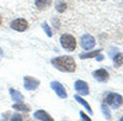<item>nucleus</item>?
<instances>
[{
    "mask_svg": "<svg viewBox=\"0 0 123 121\" xmlns=\"http://www.w3.org/2000/svg\"><path fill=\"white\" fill-rule=\"evenodd\" d=\"M50 87H52V89L58 94L59 98H63V99L67 98V92H65V89H64V87L59 82H52V83H50Z\"/></svg>",
    "mask_w": 123,
    "mask_h": 121,
    "instance_id": "obj_7",
    "label": "nucleus"
},
{
    "mask_svg": "<svg viewBox=\"0 0 123 121\" xmlns=\"http://www.w3.org/2000/svg\"><path fill=\"white\" fill-rule=\"evenodd\" d=\"M102 113L105 114V117H106L107 120H110V119H111V113H110V110H108V108H107L106 105L102 106Z\"/></svg>",
    "mask_w": 123,
    "mask_h": 121,
    "instance_id": "obj_17",
    "label": "nucleus"
},
{
    "mask_svg": "<svg viewBox=\"0 0 123 121\" xmlns=\"http://www.w3.org/2000/svg\"><path fill=\"white\" fill-rule=\"evenodd\" d=\"M49 4H50V0H36V6L41 10L48 7Z\"/></svg>",
    "mask_w": 123,
    "mask_h": 121,
    "instance_id": "obj_13",
    "label": "nucleus"
},
{
    "mask_svg": "<svg viewBox=\"0 0 123 121\" xmlns=\"http://www.w3.org/2000/svg\"><path fill=\"white\" fill-rule=\"evenodd\" d=\"M10 26H11L12 30H16V31H25V30H27L28 27V24L25 19H16L14 20V21L10 24Z\"/></svg>",
    "mask_w": 123,
    "mask_h": 121,
    "instance_id": "obj_4",
    "label": "nucleus"
},
{
    "mask_svg": "<svg viewBox=\"0 0 123 121\" xmlns=\"http://www.w3.org/2000/svg\"><path fill=\"white\" fill-rule=\"evenodd\" d=\"M80 43H81V47L84 49H92L95 46V40L90 35H84L80 40Z\"/></svg>",
    "mask_w": 123,
    "mask_h": 121,
    "instance_id": "obj_5",
    "label": "nucleus"
},
{
    "mask_svg": "<svg viewBox=\"0 0 123 121\" xmlns=\"http://www.w3.org/2000/svg\"><path fill=\"white\" fill-rule=\"evenodd\" d=\"M60 43L63 46L67 51L71 52L75 49V46H76V42H75V38L71 36V35H63L60 37Z\"/></svg>",
    "mask_w": 123,
    "mask_h": 121,
    "instance_id": "obj_2",
    "label": "nucleus"
},
{
    "mask_svg": "<svg viewBox=\"0 0 123 121\" xmlns=\"http://www.w3.org/2000/svg\"><path fill=\"white\" fill-rule=\"evenodd\" d=\"M10 95H11V98H12V100H14L15 103H22L24 96H22V94L20 93V92H17V90L10 89Z\"/></svg>",
    "mask_w": 123,
    "mask_h": 121,
    "instance_id": "obj_11",
    "label": "nucleus"
},
{
    "mask_svg": "<svg viewBox=\"0 0 123 121\" xmlns=\"http://www.w3.org/2000/svg\"><path fill=\"white\" fill-rule=\"evenodd\" d=\"M55 7H57V10H58L59 13H63L64 9H65V4H64L63 1H59V3H57Z\"/></svg>",
    "mask_w": 123,
    "mask_h": 121,
    "instance_id": "obj_18",
    "label": "nucleus"
},
{
    "mask_svg": "<svg viewBox=\"0 0 123 121\" xmlns=\"http://www.w3.org/2000/svg\"><path fill=\"white\" fill-rule=\"evenodd\" d=\"M106 103L110 104L113 109H117L122 103H123V98L119 95V94H116V93H111L107 95L106 98Z\"/></svg>",
    "mask_w": 123,
    "mask_h": 121,
    "instance_id": "obj_3",
    "label": "nucleus"
},
{
    "mask_svg": "<svg viewBox=\"0 0 123 121\" xmlns=\"http://www.w3.org/2000/svg\"><path fill=\"white\" fill-rule=\"evenodd\" d=\"M121 121H123V116H122V117H121Z\"/></svg>",
    "mask_w": 123,
    "mask_h": 121,
    "instance_id": "obj_25",
    "label": "nucleus"
},
{
    "mask_svg": "<svg viewBox=\"0 0 123 121\" xmlns=\"http://www.w3.org/2000/svg\"><path fill=\"white\" fill-rule=\"evenodd\" d=\"M96 57H97V60H102V59H104V57H102V56H100V54H97Z\"/></svg>",
    "mask_w": 123,
    "mask_h": 121,
    "instance_id": "obj_22",
    "label": "nucleus"
},
{
    "mask_svg": "<svg viewBox=\"0 0 123 121\" xmlns=\"http://www.w3.org/2000/svg\"><path fill=\"white\" fill-rule=\"evenodd\" d=\"M113 60H115V64H116L117 67L122 66V64H123V54H122V53L116 54V57L113 58Z\"/></svg>",
    "mask_w": 123,
    "mask_h": 121,
    "instance_id": "obj_16",
    "label": "nucleus"
},
{
    "mask_svg": "<svg viewBox=\"0 0 123 121\" xmlns=\"http://www.w3.org/2000/svg\"><path fill=\"white\" fill-rule=\"evenodd\" d=\"M97 54H100V51H94V52H90V53H83V54H80V58H94L96 57Z\"/></svg>",
    "mask_w": 123,
    "mask_h": 121,
    "instance_id": "obj_15",
    "label": "nucleus"
},
{
    "mask_svg": "<svg viewBox=\"0 0 123 121\" xmlns=\"http://www.w3.org/2000/svg\"><path fill=\"white\" fill-rule=\"evenodd\" d=\"M74 98H75V100H76V101H78V103H80V104H81V105H83V106H85V109L87 110V111H89L90 114L92 113V110H91V108H90V105H89V104H87V103H86V101H85V100H84L83 98H81V96H79V95H75Z\"/></svg>",
    "mask_w": 123,
    "mask_h": 121,
    "instance_id": "obj_12",
    "label": "nucleus"
},
{
    "mask_svg": "<svg viewBox=\"0 0 123 121\" xmlns=\"http://www.w3.org/2000/svg\"><path fill=\"white\" fill-rule=\"evenodd\" d=\"M94 77L98 80V82H106L108 79V73L105 69H97L94 72Z\"/></svg>",
    "mask_w": 123,
    "mask_h": 121,
    "instance_id": "obj_9",
    "label": "nucleus"
},
{
    "mask_svg": "<svg viewBox=\"0 0 123 121\" xmlns=\"http://www.w3.org/2000/svg\"><path fill=\"white\" fill-rule=\"evenodd\" d=\"M24 85L27 90H35L38 85H39V82L35 78H31V77H25L24 78Z\"/></svg>",
    "mask_w": 123,
    "mask_h": 121,
    "instance_id": "obj_6",
    "label": "nucleus"
},
{
    "mask_svg": "<svg viewBox=\"0 0 123 121\" xmlns=\"http://www.w3.org/2000/svg\"><path fill=\"white\" fill-rule=\"evenodd\" d=\"M80 116H81V119H83V120H86V121H90L91 119L89 117V116H86L84 113H80Z\"/></svg>",
    "mask_w": 123,
    "mask_h": 121,
    "instance_id": "obj_20",
    "label": "nucleus"
},
{
    "mask_svg": "<svg viewBox=\"0 0 123 121\" xmlns=\"http://www.w3.org/2000/svg\"><path fill=\"white\" fill-rule=\"evenodd\" d=\"M11 120H22V116L21 115H14L11 117Z\"/></svg>",
    "mask_w": 123,
    "mask_h": 121,
    "instance_id": "obj_21",
    "label": "nucleus"
},
{
    "mask_svg": "<svg viewBox=\"0 0 123 121\" xmlns=\"http://www.w3.org/2000/svg\"><path fill=\"white\" fill-rule=\"evenodd\" d=\"M1 21H3V20H1V16H0V25H1Z\"/></svg>",
    "mask_w": 123,
    "mask_h": 121,
    "instance_id": "obj_24",
    "label": "nucleus"
},
{
    "mask_svg": "<svg viewBox=\"0 0 123 121\" xmlns=\"http://www.w3.org/2000/svg\"><path fill=\"white\" fill-rule=\"evenodd\" d=\"M57 69L62 72H74L75 70V62L70 56H64V57H57L50 60Z\"/></svg>",
    "mask_w": 123,
    "mask_h": 121,
    "instance_id": "obj_1",
    "label": "nucleus"
},
{
    "mask_svg": "<svg viewBox=\"0 0 123 121\" xmlns=\"http://www.w3.org/2000/svg\"><path fill=\"white\" fill-rule=\"evenodd\" d=\"M75 90L81 95H87L89 94V85L84 80H78V82H75Z\"/></svg>",
    "mask_w": 123,
    "mask_h": 121,
    "instance_id": "obj_8",
    "label": "nucleus"
},
{
    "mask_svg": "<svg viewBox=\"0 0 123 121\" xmlns=\"http://www.w3.org/2000/svg\"><path fill=\"white\" fill-rule=\"evenodd\" d=\"M12 108H14L15 110H21V111H28V110H30V108H27L26 105H24V104H21V103H15Z\"/></svg>",
    "mask_w": 123,
    "mask_h": 121,
    "instance_id": "obj_14",
    "label": "nucleus"
},
{
    "mask_svg": "<svg viewBox=\"0 0 123 121\" xmlns=\"http://www.w3.org/2000/svg\"><path fill=\"white\" fill-rule=\"evenodd\" d=\"M1 57H3V49L0 48V58H1Z\"/></svg>",
    "mask_w": 123,
    "mask_h": 121,
    "instance_id": "obj_23",
    "label": "nucleus"
},
{
    "mask_svg": "<svg viewBox=\"0 0 123 121\" xmlns=\"http://www.w3.org/2000/svg\"><path fill=\"white\" fill-rule=\"evenodd\" d=\"M35 119L37 120H44V121H53V119L50 117L47 113H44L43 110H38L35 113Z\"/></svg>",
    "mask_w": 123,
    "mask_h": 121,
    "instance_id": "obj_10",
    "label": "nucleus"
},
{
    "mask_svg": "<svg viewBox=\"0 0 123 121\" xmlns=\"http://www.w3.org/2000/svg\"><path fill=\"white\" fill-rule=\"evenodd\" d=\"M43 28H44V31H46V34H47V36H52L53 34H52V31H50V28H49V26L47 25V24H43Z\"/></svg>",
    "mask_w": 123,
    "mask_h": 121,
    "instance_id": "obj_19",
    "label": "nucleus"
}]
</instances>
